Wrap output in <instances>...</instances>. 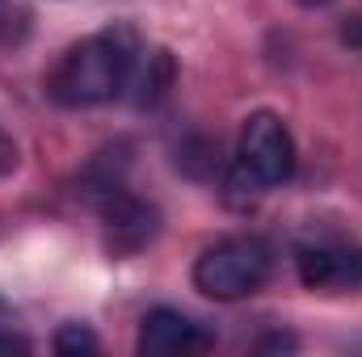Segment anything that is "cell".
I'll use <instances>...</instances> for the list:
<instances>
[{"instance_id": "1", "label": "cell", "mask_w": 362, "mask_h": 357, "mask_svg": "<svg viewBox=\"0 0 362 357\" xmlns=\"http://www.w3.org/2000/svg\"><path fill=\"white\" fill-rule=\"evenodd\" d=\"M139 55H144L139 51V34L131 25H110V30L93 34L85 42H76L59 59V68L47 80V92L64 109L101 105V101L118 97L131 85V72H135Z\"/></svg>"}, {"instance_id": "2", "label": "cell", "mask_w": 362, "mask_h": 357, "mask_svg": "<svg viewBox=\"0 0 362 357\" xmlns=\"http://www.w3.org/2000/svg\"><path fill=\"white\" fill-rule=\"evenodd\" d=\"M270 265H274V253L266 240H257V236H232V240L211 244L194 261V286L206 298L232 303V298H245V294L262 290L266 277H270Z\"/></svg>"}, {"instance_id": "3", "label": "cell", "mask_w": 362, "mask_h": 357, "mask_svg": "<svg viewBox=\"0 0 362 357\" xmlns=\"http://www.w3.org/2000/svg\"><path fill=\"white\" fill-rule=\"evenodd\" d=\"M236 169L245 177H253L262 189L291 181V173H295V139H291V131H286V122L278 114L257 109V114L245 118Z\"/></svg>"}, {"instance_id": "4", "label": "cell", "mask_w": 362, "mask_h": 357, "mask_svg": "<svg viewBox=\"0 0 362 357\" xmlns=\"http://www.w3.org/2000/svg\"><path fill=\"white\" fill-rule=\"evenodd\" d=\"M101 219H105V240L114 253H139L160 236V210L122 189L101 198Z\"/></svg>"}, {"instance_id": "5", "label": "cell", "mask_w": 362, "mask_h": 357, "mask_svg": "<svg viewBox=\"0 0 362 357\" xmlns=\"http://www.w3.org/2000/svg\"><path fill=\"white\" fill-rule=\"evenodd\" d=\"M299 282L308 290L346 294L362 286V248L358 244H316L299 253Z\"/></svg>"}, {"instance_id": "6", "label": "cell", "mask_w": 362, "mask_h": 357, "mask_svg": "<svg viewBox=\"0 0 362 357\" xmlns=\"http://www.w3.org/2000/svg\"><path fill=\"white\" fill-rule=\"evenodd\" d=\"M135 349H139L144 357L198 353V349H206V337H202V328H198L189 315H181V311H173V307H156V311L144 315Z\"/></svg>"}, {"instance_id": "7", "label": "cell", "mask_w": 362, "mask_h": 357, "mask_svg": "<svg viewBox=\"0 0 362 357\" xmlns=\"http://www.w3.org/2000/svg\"><path fill=\"white\" fill-rule=\"evenodd\" d=\"M173 76L177 72H173V55L169 51H152L144 68L135 63V72H131V85L139 89L135 92V105H156L165 92L173 89Z\"/></svg>"}, {"instance_id": "8", "label": "cell", "mask_w": 362, "mask_h": 357, "mask_svg": "<svg viewBox=\"0 0 362 357\" xmlns=\"http://www.w3.org/2000/svg\"><path fill=\"white\" fill-rule=\"evenodd\" d=\"M177 169H185L189 177H211V173L219 169V143H211V139H189V143H181Z\"/></svg>"}, {"instance_id": "9", "label": "cell", "mask_w": 362, "mask_h": 357, "mask_svg": "<svg viewBox=\"0 0 362 357\" xmlns=\"http://www.w3.org/2000/svg\"><path fill=\"white\" fill-rule=\"evenodd\" d=\"M51 349H55V353H64V357H72V353H97V349H101V341H97V332H89L85 324H64V328L55 332Z\"/></svg>"}, {"instance_id": "10", "label": "cell", "mask_w": 362, "mask_h": 357, "mask_svg": "<svg viewBox=\"0 0 362 357\" xmlns=\"http://www.w3.org/2000/svg\"><path fill=\"white\" fill-rule=\"evenodd\" d=\"M257 353H286V349H295V337H282V332H270V337H262L257 345H253Z\"/></svg>"}, {"instance_id": "11", "label": "cell", "mask_w": 362, "mask_h": 357, "mask_svg": "<svg viewBox=\"0 0 362 357\" xmlns=\"http://www.w3.org/2000/svg\"><path fill=\"white\" fill-rule=\"evenodd\" d=\"M17 169V143L8 135H0V177H8Z\"/></svg>"}, {"instance_id": "12", "label": "cell", "mask_w": 362, "mask_h": 357, "mask_svg": "<svg viewBox=\"0 0 362 357\" xmlns=\"http://www.w3.org/2000/svg\"><path fill=\"white\" fill-rule=\"evenodd\" d=\"M34 345L25 337H13V332H0V353H30Z\"/></svg>"}, {"instance_id": "13", "label": "cell", "mask_w": 362, "mask_h": 357, "mask_svg": "<svg viewBox=\"0 0 362 357\" xmlns=\"http://www.w3.org/2000/svg\"><path fill=\"white\" fill-rule=\"evenodd\" d=\"M299 4H325V0H299Z\"/></svg>"}]
</instances>
